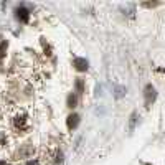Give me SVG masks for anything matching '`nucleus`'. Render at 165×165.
<instances>
[{"mask_svg":"<svg viewBox=\"0 0 165 165\" xmlns=\"http://www.w3.org/2000/svg\"><path fill=\"white\" fill-rule=\"evenodd\" d=\"M13 150V137L8 131H0V160H7Z\"/></svg>","mask_w":165,"mask_h":165,"instance_id":"f257e3e1","label":"nucleus"},{"mask_svg":"<svg viewBox=\"0 0 165 165\" xmlns=\"http://www.w3.org/2000/svg\"><path fill=\"white\" fill-rule=\"evenodd\" d=\"M13 127L17 131H26L30 127V121H28V116L25 112H17L13 116Z\"/></svg>","mask_w":165,"mask_h":165,"instance_id":"f03ea898","label":"nucleus"},{"mask_svg":"<svg viewBox=\"0 0 165 165\" xmlns=\"http://www.w3.org/2000/svg\"><path fill=\"white\" fill-rule=\"evenodd\" d=\"M33 152H35L33 145H22L18 149V152L15 157H17V160H26V158H31Z\"/></svg>","mask_w":165,"mask_h":165,"instance_id":"7ed1b4c3","label":"nucleus"},{"mask_svg":"<svg viewBox=\"0 0 165 165\" xmlns=\"http://www.w3.org/2000/svg\"><path fill=\"white\" fill-rule=\"evenodd\" d=\"M144 96H145V104L150 106L154 101H155V88L152 86V84H147L145 86V91H144Z\"/></svg>","mask_w":165,"mask_h":165,"instance_id":"20e7f679","label":"nucleus"},{"mask_svg":"<svg viewBox=\"0 0 165 165\" xmlns=\"http://www.w3.org/2000/svg\"><path fill=\"white\" fill-rule=\"evenodd\" d=\"M79 124V116L78 114H71L68 117V129H76Z\"/></svg>","mask_w":165,"mask_h":165,"instance_id":"39448f33","label":"nucleus"},{"mask_svg":"<svg viewBox=\"0 0 165 165\" xmlns=\"http://www.w3.org/2000/svg\"><path fill=\"white\" fill-rule=\"evenodd\" d=\"M74 66H76L79 71H86L88 70V61L84 60V58H76V60H74Z\"/></svg>","mask_w":165,"mask_h":165,"instance_id":"423d86ee","label":"nucleus"},{"mask_svg":"<svg viewBox=\"0 0 165 165\" xmlns=\"http://www.w3.org/2000/svg\"><path fill=\"white\" fill-rule=\"evenodd\" d=\"M17 17H18V20H22V22H28V10L26 8H18L17 10Z\"/></svg>","mask_w":165,"mask_h":165,"instance_id":"0eeeda50","label":"nucleus"},{"mask_svg":"<svg viewBox=\"0 0 165 165\" xmlns=\"http://www.w3.org/2000/svg\"><path fill=\"white\" fill-rule=\"evenodd\" d=\"M114 98L116 99H121V98H124V96H126V88L124 86H116L114 88Z\"/></svg>","mask_w":165,"mask_h":165,"instance_id":"6e6552de","label":"nucleus"},{"mask_svg":"<svg viewBox=\"0 0 165 165\" xmlns=\"http://www.w3.org/2000/svg\"><path fill=\"white\" fill-rule=\"evenodd\" d=\"M135 122H137V112H132V114H131V121H129V132L134 131Z\"/></svg>","mask_w":165,"mask_h":165,"instance_id":"1a4fd4ad","label":"nucleus"},{"mask_svg":"<svg viewBox=\"0 0 165 165\" xmlns=\"http://www.w3.org/2000/svg\"><path fill=\"white\" fill-rule=\"evenodd\" d=\"M76 103H78V98H76L74 94L68 96V106H70V108H74V106H76Z\"/></svg>","mask_w":165,"mask_h":165,"instance_id":"9d476101","label":"nucleus"},{"mask_svg":"<svg viewBox=\"0 0 165 165\" xmlns=\"http://www.w3.org/2000/svg\"><path fill=\"white\" fill-rule=\"evenodd\" d=\"M5 50H7V41H3V43L0 45V60L3 58V55H5Z\"/></svg>","mask_w":165,"mask_h":165,"instance_id":"9b49d317","label":"nucleus"},{"mask_svg":"<svg viewBox=\"0 0 165 165\" xmlns=\"http://www.w3.org/2000/svg\"><path fill=\"white\" fill-rule=\"evenodd\" d=\"M76 89H78L79 94L83 93V79H78V81H76Z\"/></svg>","mask_w":165,"mask_h":165,"instance_id":"f8f14e48","label":"nucleus"},{"mask_svg":"<svg viewBox=\"0 0 165 165\" xmlns=\"http://www.w3.org/2000/svg\"><path fill=\"white\" fill-rule=\"evenodd\" d=\"M26 165H40V160H38V158H35V160H28Z\"/></svg>","mask_w":165,"mask_h":165,"instance_id":"ddd939ff","label":"nucleus"},{"mask_svg":"<svg viewBox=\"0 0 165 165\" xmlns=\"http://www.w3.org/2000/svg\"><path fill=\"white\" fill-rule=\"evenodd\" d=\"M0 165H8V162L7 160H0Z\"/></svg>","mask_w":165,"mask_h":165,"instance_id":"4468645a","label":"nucleus"},{"mask_svg":"<svg viewBox=\"0 0 165 165\" xmlns=\"http://www.w3.org/2000/svg\"><path fill=\"white\" fill-rule=\"evenodd\" d=\"M162 71H163V73H165V70H162Z\"/></svg>","mask_w":165,"mask_h":165,"instance_id":"2eb2a0df","label":"nucleus"},{"mask_svg":"<svg viewBox=\"0 0 165 165\" xmlns=\"http://www.w3.org/2000/svg\"><path fill=\"white\" fill-rule=\"evenodd\" d=\"M147 165H149V163H147Z\"/></svg>","mask_w":165,"mask_h":165,"instance_id":"dca6fc26","label":"nucleus"}]
</instances>
